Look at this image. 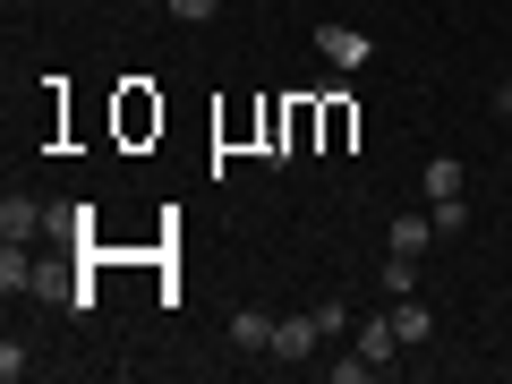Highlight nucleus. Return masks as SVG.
I'll list each match as a JSON object with an SVG mask.
<instances>
[{
	"label": "nucleus",
	"mask_w": 512,
	"mask_h": 384,
	"mask_svg": "<svg viewBox=\"0 0 512 384\" xmlns=\"http://www.w3.org/2000/svg\"><path fill=\"white\" fill-rule=\"evenodd\" d=\"M26 376H35V350H26V342H0V384H26Z\"/></svg>",
	"instance_id": "ddd939ff"
},
{
	"label": "nucleus",
	"mask_w": 512,
	"mask_h": 384,
	"mask_svg": "<svg viewBox=\"0 0 512 384\" xmlns=\"http://www.w3.org/2000/svg\"><path fill=\"white\" fill-rule=\"evenodd\" d=\"M163 18H180V26H205V18H222V0H154Z\"/></svg>",
	"instance_id": "f8f14e48"
},
{
	"label": "nucleus",
	"mask_w": 512,
	"mask_h": 384,
	"mask_svg": "<svg viewBox=\"0 0 512 384\" xmlns=\"http://www.w3.org/2000/svg\"><path fill=\"white\" fill-rule=\"evenodd\" d=\"M402 333H393V308H384V316H367V325H359V359L367 367H376V376H393V367H402Z\"/></svg>",
	"instance_id": "20e7f679"
},
{
	"label": "nucleus",
	"mask_w": 512,
	"mask_h": 384,
	"mask_svg": "<svg viewBox=\"0 0 512 384\" xmlns=\"http://www.w3.org/2000/svg\"><path fill=\"white\" fill-rule=\"evenodd\" d=\"M427 214H436V239H461V231H470V197H436Z\"/></svg>",
	"instance_id": "9b49d317"
},
{
	"label": "nucleus",
	"mask_w": 512,
	"mask_h": 384,
	"mask_svg": "<svg viewBox=\"0 0 512 384\" xmlns=\"http://www.w3.org/2000/svg\"><path fill=\"white\" fill-rule=\"evenodd\" d=\"M436 197H470V171H461L453 154H427V205Z\"/></svg>",
	"instance_id": "0eeeda50"
},
{
	"label": "nucleus",
	"mask_w": 512,
	"mask_h": 384,
	"mask_svg": "<svg viewBox=\"0 0 512 384\" xmlns=\"http://www.w3.org/2000/svg\"><path fill=\"white\" fill-rule=\"evenodd\" d=\"M495 120H512V77H504V86H495Z\"/></svg>",
	"instance_id": "dca6fc26"
},
{
	"label": "nucleus",
	"mask_w": 512,
	"mask_h": 384,
	"mask_svg": "<svg viewBox=\"0 0 512 384\" xmlns=\"http://www.w3.org/2000/svg\"><path fill=\"white\" fill-rule=\"evenodd\" d=\"M393 333H402L410 350H419L427 333H436V316H427V299H419V291H402V299H393Z\"/></svg>",
	"instance_id": "423d86ee"
},
{
	"label": "nucleus",
	"mask_w": 512,
	"mask_h": 384,
	"mask_svg": "<svg viewBox=\"0 0 512 384\" xmlns=\"http://www.w3.org/2000/svg\"><path fill=\"white\" fill-rule=\"evenodd\" d=\"M52 231V205H35V197H0V248H35V239Z\"/></svg>",
	"instance_id": "f03ea898"
},
{
	"label": "nucleus",
	"mask_w": 512,
	"mask_h": 384,
	"mask_svg": "<svg viewBox=\"0 0 512 384\" xmlns=\"http://www.w3.org/2000/svg\"><path fill=\"white\" fill-rule=\"evenodd\" d=\"M427 239H436V214H402L393 231H384V248H402V256H427Z\"/></svg>",
	"instance_id": "6e6552de"
},
{
	"label": "nucleus",
	"mask_w": 512,
	"mask_h": 384,
	"mask_svg": "<svg viewBox=\"0 0 512 384\" xmlns=\"http://www.w3.org/2000/svg\"><path fill=\"white\" fill-rule=\"evenodd\" d=\"M316 342H325V325H316V308H291V316H274V350H265V359L299 367V359H316Z\"/></svg>",
	"instance_id": "f257e3e1"
},
{
	"label": "nucleus",
	"mask_w": 512,
	"mask_h": 384,
	"mask_svg": "<svg viewBox=\"0 0 512 384\" xmlns=\"http://www.w3.org/2000/svg\"><path fill=\"white\" fill-rule=\"evenodd\" d=\"M0 291H35V248H0Z\"/></svg>",
	"instance_id": "1a4fd4ad"
},
{
	"label": "nucleus",
	"mask_w": 512,
	"mask_h": 384,
	"mask_svg": "<svg viewBox=\"0 0 512 384\" xmlns=\"http://www.w3.org/2000/svg\"><path fill=\"white\" fill-rule=\"evenodd\" d=\"M316 60H325V69H342V77H359L367 60H376V43H367L359 26H316Z\"/></svg>",
	"instance_id": "7ed1b4c3"
},
{
	"label": "nucleus",
	"mask_w": 512,
	"mask_h": 384,
	"mask_svg": "<svg viewBox=\"0 0 512 384\" xmlns=\"http://www.w3.org/2000/svg\"><path fill=\"white\" fill-rule=\"evenodd\" d=\"M316 325H325V342H333V333L350 325V299H316Z\"/></svg>",
	"instance_id": "2eb2a0df"
},
{
	"label": "nucleus",
	"mask_w": 512,
	"mask_h": 384,
	"mask_svg": "<svg viewBox=\"0 0 512 384\" xmlns=\"http://www.w3.org/2000/svg\"><path fill=\"white\" fill-rule=\"evenodd\" d=\"M231 350H239V359H265V350H274V316H265V308H239L231 316Z\"/></svg>",
	"instance_id": "39448f33"
},
{
	"label": "nucleus",
	"mask_w": 512,
	"mask_h": 384,
	"mask_svg": "<svg viewBox=\"0 0 512 384\" xmlns=\"http://www.w3.org/2000/svg\"><path fill=\"white\" fill-rule=\"evenodd\" d=\"M384 291H393V299H402V291H419V256L384 248Z\"/></svg>",
	"instance_id": "9d476101"
},
{
	"label": "nucleus",
	"mask_w": 512,
	"mask_h": 384,
	"mask_svg": "<svg viewBox=\"0 0 512 384\" xmlns=\"http://www.w3.org/2000/svg\"><path fill=\"white\" fill-rule=\"evenodd\" d=\"M325 376H333V384H376V367H367V359H359V350H350V359H333V367H325Z\"/></svg>",
	"instance_id": "4468645a"
},
{
	"label": "nucleus",
	"mask_w": 512,
	"mask_h": 384,
	"mask_svg": "<svg viewBox=\"0 0 512 384\" xmlns=\"http://www.w3.org/2000/svg\"><path fill=\"white\" fill-rule=\"evenodd\" d=\"M504 384H512V359H504Z\"/></svg>",
	"instance_id": "f3484780"
}]
</instances>
